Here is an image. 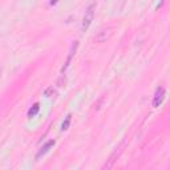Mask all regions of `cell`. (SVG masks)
Segmentation results:
<instances>
[{"instance_id": "obj_4", "label": "cell", "mask_w": 170, "mask_h": 170, "mask_svg": "<svg viewBox=\"0 0 170 170\" xmlns=\"http://www.w3.org/2000/svg\"><path fill=\"white\" fill-rule=\"evenodd\" d=\"M77 47H79V43H77V41H75L73 44H72V47H71V51H69V56H68V59H67V63H65V65H64V68H63V73H64V71L67 69V67L69 65V63H71L72 57H73V55H75L76 49H77Z\"/></svg>"}, {"instance_id": "obj_3", "label": "cell", "mask_w": 170, "mask_h": 170, "mask_svg": "<svg viewBox=\"0 0 170 170\" xmlns=\"http://www.w3.org/2000/svg\"><path fill=\"white\" fill-rule=\"evenodd\" d=\"M53 145H55V141H53V140L48 141V142H47L45 145H44V146H43L41 149H40V152L37 153V156H36V160H39L41 156H44V154H45V153H48V152H49V149H51L52 146H53Z\"/></svg>"}, {"instance_id": "obj_1", "label": "cell", "mask_w": 170, "mask_h": 170, "mask_svg": "<svg viewBox=\"0 0 170 170\" xmlns=\"http://www.w3.org/2000/svg\"><path fill=\"white\" fill-rule=\"evenodd\" d=\"M95 11H96V2H92L85 10V15L83 19V24H81V31L85 32L91 25V23L93 21V17H95Z\"/></svg>"}, {"instance_id": "obj_6", "label": "cell", "mask_w": 170, "mask_h": 170, "mask_svg": "<svg viewBox=\"0 0 170 170\" xmlns=\"http://www.w3.org/2000/svg\"><path fill=\"white\" fill-rule=\"evenodd\" d=\"M39 110H40V104L36 102L33 106H32L29 110H28V117H31V118H32V117H35V116L39 113Z\"/></svg>"}, {"instance_id": "obj_5", "label": "cell", "mask_w": 170, "mask_h": 170, "mask_svg": "<svg viewBox=\"0 0 170 170\" xmlns=\"http://www.w3.org/2000/svg\"><path fill=\"white\" fill-rule=\"evenodd\" d=\"M109 36H110V29H104V31H101L100 33H99V36L96 37V40L101 43V41H105Z\"/></svg>"}, {"instance_id": "obj_8", "label": "cell", "mask_w": 170, "mask_h": 170, "mask_svg": "<svg viewBox=\"0 0 170 170\" xmlns=\"http://www.w3.org/2000/svg\"><path fill=\"white\" fill-rule=\"evenodd\" d=\"M47 97H51L52 95H55V91H53V88H48L47 91H45V93H44Z\"/></svg>"}, {"instance_id": "obj_7", "label": "cell", "mask_w": 170, "mask_h": 170, "mask_svg": "<svg viewBox=\"0 0 170 170\" xmlns=\"http://www.w3.org/2000/svg\"><path fill=\"white\" fill-rule=\"evenodd\" d=\"M71 120H72V116H71V114H68V116H67V118H65V121H64L63 125H61V129H63V130H67V129L69 128V125H71Z\"/></svg>"}, {"instance_id": "obj_2", "label": "cell", "mask_w": 170, "mask_h": 170, "mask_svg": "<svg viewBox=\"0 0 170 170\" xmlns=\"http://www.w3.org/2000/svg\"><path fill=\"white\" fill-rule=\"evenodd\" d=\"M165 89L164 88H158L156 91V95H154V99H153V106L157 108V106H160L161 104H162V101L165 99Z\"/></svg>"}]
</instances>
